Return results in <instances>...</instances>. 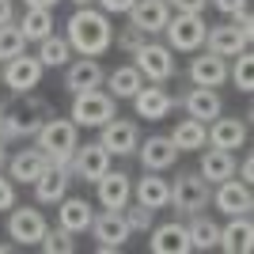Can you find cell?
I'll list each match as a JSON object with an SVG mask.
<instances>
[{
    "mask_svg": "<svg viewBox=\"0 0 254 254\" xmlns=\"http://www.w3.org/2000/svg\"><path fill=\"white\" fill-rule=\"evenodd\" d=\"M34 144L46 152L50 167H68V159H72L76 144H80V126H76L72 118L50 114L42 126H38V133H34Z\"/></svg>",
    "mask_w": 254,
    "mask_h": 254,
    "instance_id": "obj_2",
    "label": "cell"
},
{
    "mask_svg": "<svg viewBox=\"0 0 254 254\" xmlns=\"http://www.w3.org/2000/svg\"><path fill=\"white\" fill-rule=\"evenodd\" d=\"M197 171H201L205 179H209V186H216V182H224V179H232V175H235V156H232V152H224V148H212V144H209V152L201 156Z\"/></svg>",
    "mask_w": 254,
    "mask_h": 254,
    "instance_id": "obj_32",
    "label": "cell"
},
{
    "mask_svg": "<svg viewBox=\"0 0 254 254\" xmlns=\"http://www.w3.org/2000/svg\"><path fill=\"white\" fill-rule=\"evenodd\" d=\"M209 197H212V186L201 171H179V179L171 182V209L175 216H193V212L209 209Z\"/></svg>",
    "mask_w": 254,
    "mask_h": 254,
    "instance_id": "obj_3",
    "label": "cell"
},
{
    "mask_svg": "<svg viewBox=\"0 0 254 254\" xmlns=\"http://www.w3.org/2000/svg\"><path fill=\"white\" fill-rule=\"evenodd\" d=\"M72 4H76V8H84V4H95V0H72Z\"/></svg>",
    "mask_w": 254,
    "mask_h": 254,
    "instance_id": "obj_49",
    "label": "cell"
},
{
    "mask_svg": "<svg viewBox=\"0 0 254 254\" xmlns=\"http://www.w3.org/2000/svg\"><path fill=\"white\" fill-rule=\"evenodd\" d=\"M212 205H216V212H224V216H247V212L254 209V193H251V182L243 179H224L216 182V190H212L209 197Z\"/></svg>",
    "mask_w": 254,
    "mask_h": 254,
    "instance_id": "obj_13",
    "label": "cell"
},
{
    "mask_svg": "<svg viewBox=\"0 0 254 254\" xmlns=\"http://www.w3.org/2000/svg\"><path fill=\"white\" fill-rule=\"evenodd\" d=\"M103 87L118 99V103H122V99H133L140 87H144V76L137 72V64H118V68H110V72H106Z\"/></svg>",
    "mask_w": 254,
    "mask_h": 254,
    "instance_id": "obj_29",
    "label": "cell"
},
{
    "mask_svg": "<svg viewBox=\"0 0 254 254\" xmlns=\"http://www.w3.org/2000/svg\"><path fill=\"white\" fill-rule=\"evenodd\" d=\"M205 144L224 148V152L243 148V144H247V122H243V118H224V114H216L209 122V129H205Z\"/></svg>",
    "mask_w": 254,
    "mask_h": 254,
    "instance_id": "obj_20",
    "label": "cell"
},
{
    "mask_svg": "<svg viewBox=\"0 0 254 254\" xmlns=\"http://www.w3.org/2000/svg\"><path fill=\"white\" fill-rule=\"evenodd\" d=\"M129 103H133L137 118H148V122H159V118H167L171 110H175V95H171L163 84H148V80H144V87H140Z\"/></svg>",
    "mask_w": 254,
    "mask_h": 254,
    "instance_id": "obj_19",
    "label": "cell"
},
{
    "mask_svg": "<svg viewBox=\"0 0 254 254\" xmlns=\"http://www.w3.org/2000/svg\"><path fill=\"white\" fill-rule=\"evenodd\" d=\"M122 216H126V224H129V232H148L152 224H156V209H148V205H126L122 209Z\"/></svg>",
    "mask_w": 254,
    "mask_h": 254,
    "instance_id": "obj_38",
    "label": "cell"
},
{
    "mask_svg": "<svg viewBox=\"0 0 254 254\" xmlns=\"http://www.w3.org/2000/svg\"><path fill=\"white\" fill-rule=\"evenodd\" d=\"M224 254H247L254 247V220L251 212L247 216H228V224L220 228V239H216Z\"/></svg>",
    "mask_w": 254,
    "mask_h": 254,
    "instance_id": "obj_24",
    "label": "cell"
},
{
    "mask_svg": "<svg viewBox=\"0 0 254 254\" xmlns=\"http://www.w3.org/2000/svg\"><path fill=\"white\" fill-rule=\"evenodd\" d=\"M205 129H209L205 122H197V118L186 114L179 126L167 133V137L175 140V148H179V152H201L205 148Z\"/></svg>",
    "mask_w": 254,
    "mask_h": 254,
    "instance_id": "obj_33",
    "label": "cell"
},
{
    "mask_svg": "<svg viewBox=\"0 0 254 254\" xmlns=\"http://www.w3.org/2000/svg\"><path fill=\"white\" fill-rule=\"evenodd\" d=\"M205 31L209 23L201 15H190V11H171L167 27H163V38H167V50L171 53H197L205 46Z\"/></svg>",
    "mask_w": 254,
    "mask_h": 254,
    "instance_id": "obj_5",
    "label": "cell"
},
{
    "mask_svg": "<svg viewBox=\"0 0 254 254\" xmlns=\"http://www.w3.org/2000/svg\"><path fill=\"white\" fill-rule=\"evenodd\" d=\"M186 235H190V247L193 251H212L216 247V239H220V224L212 220L209 212H193L190 224H186Z\"/></svg>",
    "mask_w": 254,
    "mask_h": 254,
    "instance_id": "obj_31",
    "label": "cell"
},
{
    "mask_svg": "<svg viewBox=\"0 0 254 254\" xmlns=\"http://www.w3.org/2000/svg\"><path fill=\"white\" fill-rule=\"evenodd\" d=\"M99 144H103L106 152H110V159L114 156H133L140 144V129L133 118H110V122H103L99 126Z\"/></svg>",
    "mask_w": 254,
    "mask_h": 254,
    "instance_id": "obj_12",
    "label": "cell"
},
{
    "mask_svg": "<svg viewBox=\"0 0 254 254\" xmlns=\"http://www.w3.org/2000/svg\"><path fill=\"white\" fill-rule=\"evenodd\" d=\"M19 53H27V38H23L19 23L11 19V23L0 27V64L11 61V57H19Z\"/></svg>",
    "mask_w": 254,
    "mask_h": 254,
    "instance_id": "obj_36",
    "label": "cell"
},
{
    "mask_svg": "<svg viewBox=\"0 0 254 254\" xmlns=\"http://www.w3.org/2000/svg\"><path fill=\"white\" fill-rule=\"evenodd\" d=\"M144 42H148V34L137 31L133 23H126V27H118V31H114V46H118L122 53H129V57H133V53H137Z\"/></svg>",
    "mask_w": 254,
    "mask_h": 254,
    "instance_id": "obj_39",
    "label": "cell"
},
{
    "mask_svg": "<svg viewBox=\"0 0 254 254\" xmlns=\"http://www.w3.org/2000/svg\"><path fill=\"white\" fill-rule=\"evenodd\" d=\"M11 205H15V182L0 171V212H8Z\"/></svg>",
    "mask_w": 254,
    "mask_h": 254,
    "instance_id": "obj_40",
    "label": "cell"
},
{
    "mask_svg": "<svg viewBox=\"0 0 254 254\" xmlns=\"http://www.w3.org/2000/svg\"><path fill=\"white\" fill-rule=\"evenodd\" d=\"M50 118V106L42 99H27V106L19 110H4V126H0V140L11 144V140H23V137H34L38 126Z\"/></svg>",
    "mask_w": 254,
    "mask_h": 254,
    "instance_id": "obj_7",
    "label": "cell"
},
{
    "mask_svg": "<svg viewBox=\"0 0 254 254\" xmlns=\"http://www.w3.org/2000/svg\"><path fill=\"white\" fill-rule=\"evenodd\" d=\"M103 80H106V68L99 64V57H76V61L64 64V91L68 95L103 87Z\"/></svg>",
    "mask_w": 254,
    "mask_h": 254,
    "instance_id": "obj_15",
    "label": "cell"
},
{
    "mask_svg": "<svg viewBox=\"0 0 254 254\" xmlns=\"http://www.w3.org/2000/svg\"><path fill=\"white\" fill-rule=\"evenodd\" d=\"M167 19H171V8H167V0H137V4L129 8V23H133L137 31H144L148 38L163 34Z\"/></svg>",
    "mask_w": 254,
    "mask_h": 254,
    "instance_id": "obj_23",
    "label": "cell"
},
{
    "mask_svg": "<svg viewBox=\"0 0 254 254\" xmlns=\"http://www.w3.org/2000/svg\"><path fill=\"white\" fill-rule=\"evenodd\" d=\"M205 46H209V53H216V57H235V53L247 50L251 42L239 34L235 23H212L209 31H205Z\"/></svg>",
    "mask_w": 254,
    "mask_h": 254,
    "instance_id": "obj_28",
    "label": "cell"
},
{
    "mask_svg": "<svg viewBox=\"0 0 254 254\" xmlns=\"http://www.w3.org/2000/svg\"><path fill=\"white\" fill-rule=\"evenodd\" d=\"M68 171H72L76 182H91L95 186L103 179L106 171H110V152L99 144V140H87V144H76L72 159H68Z\"/></svg>",
    "mask_w": 254,
    "mask_h": 254,
    "instance_id": "obj_11",
    "label": "cell"
},
{
    "mask_svg": "<svg viewBox=\"0 0 254 254\" xmlns=\"http://www.w3.org/2000/svg\"><path fill=\"white\" fill-rule=\"evenodd\" d=\"M11 251V243H0V254H8Z\"/></svg>",
    "mask_w": 254,
    "mask_h": 254,
    "instance_id": "obj_50",
    "label": "cell"
},
{
    "mask_svg": "<svg viewBox=\"0 0 254 254\" xmlns=\"http://www.w3.org/2000/svg\"><path fill=\"white\" fill-rule=\"evenodd\" d=\"M38 61H42V68H64V64L72 61V46H68V38L64 34L53 31L50 38H42L38 42V53H34Z\"/></svg>",
    "mask_w": 254,
    "mask_h": 254,
    "instance_id": "obj_34",
    "label": "cell"
},
{
    "mask_svg": "<svg viewBox=\"0 0 254 254\" xmlns=\"http://www.w3.org/2000/svg\"><path fill=\"white\" fill-rule=\"evenodd\" d=\"M148 251L152 254H190V235H186V224L179 220H163V224H152L148 228Z\"/></svg>",
    "mask_w": 254,
    "mask_h": 254,
    "instance_id": "obj_18",
    "label": "cell"
},
{
    "mask_svg": "<svg viewBox=\"0 0 254 254\" xmlns=\"http://www.w3.org/2000/svg\"><path fill=\"white\" fill-rule=\"evenodd\" d=\"M0 84H4V80H0Z\"/></svg>",
    "mask_w": 254,
    "mask_h": 254,
    "instance_id": "obj_52",
    "label": "cell"
},
{
    "mask_svg": "<svg viewBox=\"0 0 254 254\" xmlns=\"http://www.w3.org/2000/svg\"><path fill=\"white\" fill-rule=\"evenodd\" d=\"M133 197L148 209H167L171 201V179H163V171H144V179L133 182Z\"/></svg>",
    "mask_w": 254,
    "mask_h": 254,
    "instance_id": "obj_25",
    "label": "cell"
},
{
    "mask_svg": "<svg viewBox=\"0 0 254 254\" xmlns=\"http://www.w3.org/2000/svg\"><path fill=\"white\" fill-rule=\"evenodd\" d=\"M8 179L15 182V186H34V182L42 179V171L50 167V159H46V152L38 148V144H31V148H19L8 156Z\"/></svg>",
    "mask_w": 254,
    "mask_h": 254,
    "instance_id": "obj_14",
    "label": "cell"
},
{
    "mask_svg": "<svg viewBox=\"0 0 254 254\" xmlns=\"http://www.w3.org/2000/svg\"><path fill=\"white\" fill-rule=\"evenodd\" d=\"M53 209H57V224L72 235H84L87 228H91V220H95V209H91L84 197H61Z\"/></svg>",
    "mask_w": 254,
    "mask_h": 254,
    "instance_id": "obj_26",
    "label": "cell"
},
{
    "mask_svg": "<svg viewBox=\"0 0 254 254\" xmlns=\"http://www.w3.org/2000/svg\"><path fill=\"white\" fill-rule=\"evenodd\" d=\"M23 4H27V8H57V0H23Z\"/></svg>",
    "mask_w": 254,
    "mask_h": 254,
    "instance_id": "obj_47",
    "label": "cell"
},
{
    "mask_svg": "<svg viewBox=\"0 0 254 254\" xmlns=\"http://www.w3.org/2000/svg\"><path fill=\"white\" fill-rule=\"evenodd\" d=\"M68 182H72L68 167H46L42 179L34 182V205H57L61 197H68Z\"/></svg>",
    "mask_w": 254,
    "mask_h": 254,
    "instance_id": "obj_27",
    "label": "cell"
},
{
    "mask_svg": "<svg viewBox=\"0 0 254 254\" xmlns=\"http://www.w3.org/2000/svg\"><path fill=\"white\" fill-rule=\"evenodd\" d=\"M114 114H118V99L110 95L106 87H91V91L72 95V110H68V118H72L80 129H99Z\"/></svg>",
    "mask_w": 254,
    "mask_h": 254,
    "instance_id": "obj_4",
    "label": "cell"
},
{
    "mask_svg": "<svg viewBox=\"0 0 254 254\" xmlns=\"http://www.w3.org/2000/svg\"><path fill=\"white\" fill-rule=\"evenodd\" d=\"M95 4L106 11V15H129V8H133L137 0H95Z\"/></svg>",
    "mask_w": 254,
    "mask_h": 254,
    "instance_id": "obj_42",
    "label": "cell"
},
{
    "mask_svg": "<svg viewBox=\"0 0 254 254\" xmlns=\"http://www.w3.org/2000/svg\"><path fill=\"white\" fill-rule=\"evenodd\" d=\"M232 23H235V27H239V34H243L247 42H251V38H254V15H251V8H243V11H239V15H232Z\"/></svg>",
    "mask_w": 254,
    "mask_h": 254,
    "instance_id": "obj_43",
    "label": "cell"
},
{
    "mask_svg": "<svg viewBox=\"0 0 254 254\" xmlns=\"http://www.w3.org/2000/svg\"><path fill=\"white\" fill-rule=\"evenodd\" d=\"M64 38L72 46V53L80 57H103L110 46H114V23L106 15L103 8L95 4H84V8H76L64 23Z\"/></svg>",
    "mask_w": 254,
    "mask_h": 254,
    "instance_id": "obj_1",
    "label": "cell"
},
{
    "mask_svg": "<svg viewBox=\"0 0 254 254\" xmlns=\"http://www.w3.org/2000/svg\"><path fill=\"white\" fill-rule=\"evenodd\" d=\"M209 4L220 11V15H228V19H232V15H239V11L247 8V0H209Z\"/></svg>",
    "mask_w": 254,
    "mask_h": 254,
    "instance_id": "obj_44",
    "label": "cell"
},
{
    "mask_svg": "<svg viewBox=\"0 0 254 254\" xmlns=\"http://www.w3.org/2000/svg\"><path fill=\"white\" fill-rule=\"evenodd\" d=\"M87 232L95 235V251L99 254H110V251H122V247L129 243V224L126 216H122V209H103L95 212V220H91V228Z\"/></svg>",
    "mask_w": 254,
    "mask_h": 254,
    "instance_id": "obj_9",
    "label": "cell"
},
{
    "mask_svg": "<svg viewBox=\"0 0 254 254\" xmlns=\"http://www.w3.org/2000/svg\"><path fill=\"white\" fill-rule=\"evenodd\" d=\"M95 197L103 209H126L133 201V179L126 171H106L103 179L95 182Z\"/></svg>",
    "mask_w": 254,
    "mask_h": 254,
    "instance_id": "obj_22",
    "label": "cell"
},
{
    "mask_svg": "<svg viewBox=\"0 0 254 254\" xmlns=\"http://www.w3.org/2000/svg\"><path fill=\"white\" fill-rule=\"evenodd\" d=\"M46 216L38 205H11L8 209V239L11 247H38L46 235Z\"/></svg>",
    "mask_w": 254,
    "mask_h": 254,
    "instance_id": "obj_6",
    "label": "cell"
},
{
    "mask_svg": "<svg viewBox=\"0 0 254 254\" xmlns=\"http://www.w3.org/2000/svg\"><path fill=\"white\" fill-rule=\"evenodd\" d=\"M15 23H19V31H23L27 42H42V38H50V34L57 31V19H53L50 8H27Z\"/></svg>",
    "mask_w": 254,
    "mask_h": 254,
    "instance_id": "obj_30",
    "label": "cell"
},
{
    "mask_svg": "<svg viewBox=\"0 0 254 254\" xmlns=\"http://www.w3.org/2000/svg\"><path fill=\"white\" fill-rule=\"evenodd\" d=\"M42 72H46L42 61L31 57V53H19V57L0 64V80H4V87H8L11 95H31L34 87L42 84Z\"/></svg>",
    "mask_w": 254,
    "mask_h": 254,
    "instance_id": "obj_8",
    "label": "cell"
},
{
    "mask_svg": "<svg viewBox=\"0 0 254 254\" xmlns=\"http://www.w3.org/2000/svg\"><path fill=\"white\" fill-rule=\"evenodd\" d=\"M186 76H190L193 87H220V84H228V57H216V53L201 50L190 61Z\"/></svg>",
    "mask_w": 254,
    "mask_h": 254,
    "instance_id": "obj_21",
    "label": "cell"
},
{
    "mask_svg": "<svg viewBox=\"0 0 254 254\" xmlns=\"http://www.w3.org/2000/svg\"><path fill=\"white\" fill-rule=\"evenodd\" d=\"M133 64H137V72L144 76L148 84H167L171 76H175V53L163 42H152V38L133 53Z\"/></svg>",
    "mask_w": 254,
    "mask_h": 254,
    "instance_id": "obj_10",
    "label": "cell"
},
{
    "mask_svg": "<svg viewBox=\"0 0 254 254\" xmlns=\"http://www.w3.org/2000/svg\"><path fill=\"white\" fill-rule=\"evenodd\" d=\"M228 80H232L243 95H251V91H254V57H251V50L235 53V61L228 64Z\"/></svg>",
    "mask_w": 254,
    "mask_h": 254,
    "instance_id": "obj_35",
    "label": "cell"
},
{
    "mask_svg": "<svg viewBox=\"0 0 254 254\" xmlns=\"http://www.w3.org/2000/svg\"><path fill=\"white\" fill-rule=\"evenodd\" d=\"M171 11H190V15H201L209 8V0H167Z\"/></svg>",
    "mask_w": 254,
    "mask_h": 254,
    "instance_id": "obj_41",
    "label": "cell"
},
{
    "mask_svg": "<svg viewBox=\"0 0 254 254\" xmlns=\"http://www.w3.org/2000/svg\"><path fill=\"white\" fill-rule=\"evenodd\" d=\"M133 156L140 159L144 171H171L175 163H179V148H175V140H171L167 133H156V137L140 140Z\"/></svg>",
    "mask_w": 254,
    "mask_h": 254,
    "instance_id": "obj_16",
    "label": "cell"
},
{
    "mask_svg": "<svg viewBox=\"0 0 254 254\" xmlns=\"http://www.w3.org/2000/svg\"><path fill=\"white\" fill-rule=\"evenodd\" d=\"M175 106H182L190 118H197L205 126H209L216 114H224V99H220L216 87H190V91H182V95L175 99Z\"/></svg>",
    "mask_w": 254,
    "mask_h": 254,
    "instance_id": "obj_17",
    "label": "cell"
},
{
    "mask_svg": "<svg viewBox=\"0 0 254 254\" xmlns=\"http://www.w3.org/2000/svg\"><path fill=\"white\" fill-rule=\"evenodd\" d=\"M15 19V0H0V27Z\"/></svg>",
    "mask_w": 254,
    "mask_h": 254,
    "instance_id": "obj_45",
    "label": "cell"
},
{
    "mask_svg": "<svg viewBox=\"0 0 254 254\" xmlns=\"http://www.w3.org/2000/svg\"><path fill=\"white\" fill-rule=\"evenodd\" d=\"M42 247L46 254H72L76 251V235L72 232H64L61 224H57V228H46V235H42Z\"/></svg>",
    "mask_w": 254,
    "mask_h": 254,
    "instance_id": "obj_37",
    "label": "cell"
},
{
    "mask_svg": "<svg viewBox=\"0 0 254 254\" xmlns=\"http://www.w3.org/2000/svg\"><path fill=\"white\" fill-rule=\"evenodd\" d=\"M235 171H239V179H243V182H251L254 179V156H243V163H239Z\"/></svg>",
    "mask_w": 254,
    "mask_h": 254,
    "instance_id": "obj_46",
    "label": "cell"
},
{
    "mask_svg": "<svg viewBox=\"0 0 254 254\" xmlns=\"http://www.w3.org/2000/svg\"><path fill=\"white\" fill-rule=\"evenodd\" d=\"M4 110H8V106H0V126H4Z\"/></svg>",
    "mask_w": 254,
    "mask_h": 254,
    "instance_id": "obj_51",
    "label": "cell"
},
{
    "mask_svg": "<svg viewBox=\"0 0 254 254\" xmlns=\"http://www.w3.org/2000/svg\"><path fill=\"white\" fill-rule=\"evenodd\" d=\"M4 163H8V144L0 140V171H4Z\"/></svg>",
    "mask_w": 254,
    "mask_h": 254,
    "instance_id": "obj_48",
    "label": "cell"
}]
</instances>
